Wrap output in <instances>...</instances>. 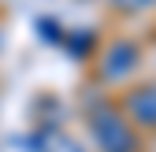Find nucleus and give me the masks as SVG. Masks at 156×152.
Returning <instances> with one entry per match:
<instances>
[{
  "mask_svg": "<svg viewBox=\"0 0 156 152\" xmlns=\"http://www.w3.org/2000/svg\"><path fill=\"white\" fill-rule=\"evenodd\" d=\"M37 30H41L48 41H63V30H60V26H52L48 19H41V22H37Z\"/></svg>",
  "mask_w": 156,
  "mask_h": 152,
  "instance_id": "6",
  "label": "nucleus"
},
{
  "mask_svg": "<svg viewBox=\"0 0 156 152\" xmlns=\"http://www.w3.org/2000/svg\"><path fill=\"white\" fill-rule=\"evenodd\" d=\"M126 111L138 123L145 126H156V85H138L126 93Z\"/></svg>",
  "mask_w": 156,
  "mask_h": 152,
  "instance_id": "3",
  "label": "nucleus"
},
{
  "mask_svg": "<svg viewBox=\"0 0 156 152\" xmlns=\"http://www.w3.org/2000/svg\"><path fill=\"white\" fill-rule=\"evenodd\" d=\"M115 8H126V11H138V8H145V4H152V0H112Z\"/></svg>",
  "mask_w": 156,
  "mask_h": 152,
  "instance_id": "7",
  "label": "nucleus"
},
{
  "mask_svg": "<svg viewBox=\"0 0 156 152\" xmlns=\"http://www.w3.org/2000/svg\"><path fill=\"white\" fill-rule=\"evenodd\" d=\"M89 134L101 145V152H134L138 148V137L126 126V119L115 108H97L89 115Z\"/></svg>",
  "mask_w": 156,
  "mask_h": 152,
  "instance_id": "1",
  "label": "nucleus"
},
{
  "mask_svg": "<svg viewBox=\"0 0 156 152\" xmlns=\"http://www.w3.org/2000/svg\"><path fill=\"white\" fill-rule=\"evenodd\" d=\"M63 45H67L74 56H86L89 45H93V37H89V33H67V41H63Z\"/></svg>",
  "mask_w": 156,
  "mask_h": 152,
  "instance_id": "5",
  "label": "nucleus"
},
{
  "mask_svg": "<svg viewBox=\"0 0 156 152\" xmlns=\"http://www.w3.org/2000/svg\"><path fill=\"white\" fill-rule=\"evenodd\" d=\"M134 67H138V48L130 41H112L108 52H104V60H101V74L108 82H115V78H126Z\"/></svg>",
  "mask_w": 156,
  "mask_h": 152,
  "instance_id": "2",
  "label": "nucleus"
},
{
  "mask_svg": "<svg viewBox=\"0 0 156 152\" xmlns=\"http://www.w3.org/2000/svg\"><path fill=\"white\" fill-rule=\"evenodd\" d=\"M41 152H86V148L74 137H67V134H52V137L41 141Z\"/></svg>",
  "mask_w": 156,
  "mask_h": 152,
  "instance_id": "4",
  "label": "nucleus"
}]
</instances>
